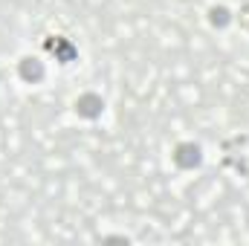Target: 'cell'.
Segmentation results:
<instances>
[{"mask_svg": "<svg viewBox=\"0 0 249 246\" xmlns=\"http://www.w3.org/2000/svg\"><path fill=\"white\" fill-rule=\"evenodd\" d=\"M171 159H174V165H177V168L191 171V168H197V165L203 162V151H200V145H197V142H180V145L174 148Z\"/></svg>", "mask_w": 249, "mask_h": 246, "instance_id": "obj_1", "label": "cell"}, {"mask_svg": "<svg viewBox=\"0 0 249 246\" xmlns=\"http://www.w3.org/2000/svg\"><path fill=\"white\" fill-rule=\"evenodd\" d=\"M72 107H75V113H78L81 119H99L102 110H105V99H102L99 93H81V96L72 102Z\"/></svg>", "mask_w": 249, "mask_h": 246, "instance_id": "obj_2", "label": "cell"}, {"mask_svg": "<svg viewBox=\"0 0 249 246\" xmlns=\"http://www.w3.org/2000/svg\"><path fill=\"white\" fill-rule=\"evenodd\" d=\"M18 72H20V78L23 81H32V84H38L41 78H44V61L41 58H32V55H26V58H20L18 64Z\"/></svg>", "mask_w": 249, "mask_h": 246, "instance_id": "obj_3", "label": "cell"}, {"mask_svg": "<svg viewBox=\"0 0 249 246\" xmlns=\"http://www.w3.org/2000/svg\"><path fill=\"white\" fill-rule=\"evenodd\" d=\"M209 20H212V26H229L232 23V12L226 9V6H212L209 9Z\"/></svg>", "mask_w": 249, "mask_h": 246, "instance_id": "obj_4", "label": "cell"}]
</instances>
